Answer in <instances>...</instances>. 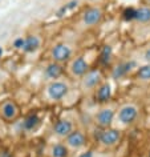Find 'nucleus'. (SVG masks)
<instances>
[{
	"label": "nucleus",
	"instance_id": "f257e3e1",
	"mask_svg": "<svg viewBox=\"0 0 150 157\" xmlns=\"http://www.w3.org/2000/svg\"><path fill=\"white\" fill-rule=\"evenodd\" d=\"M69 93V85L64 81L54 80L47 87V95L51 100L60 101Z\"/></svg>",
	"mask_w": 150,
	"mask_h": 157
},
{
	"label": "nucleus",
	"instance_id": "f03ea898",
	"mask_svg": "<svg viewBox=\"0 0 150 157\" xmlns=\"http://www.w3.org/2000/svg\"><path fill=\"white\" fill-rule=\"evenodd\" d=\"M51 56H52L53 61L62 64V63L69 61V59L72 57V48L65 43H57L51 51Z\"/></svg>",
	"mask_w": 150,
	"mask_h": 157
},
{
	"label": "nucleus",
	"instance_id": "7ed1b4c3",
	"mask_svg": "<svg viewBox=\"0 0 150 157\" xmlns=\"http://www.w3.org/2000/svg\"><path fill=\"white\" fill-rule=\"evenodd\" d=\"M121 140V132L114 128H105L104 131L98 136V141L104 145V147H114L120 143Z\"/></svg>",
	"mask_w": 150,
	"mask_h": 157
},
{
	"label": "nucleus",
	"instance_id": "20e7f679",
	"mask_svg": "<svg viewBox=\"0 0 150 157\" xmlns=\"http://www.w3.org/2000/svg\"><path fill=\"white\" fill-rule=\"evenodd\" d=\"M138 117V108L134 104H126L118 111V120L124 125H132Z\"/></svg>",
	"mask_w": 150,
	"mask_h": 157
},
{
	"label": "nucleus",
	"instance_id": "39448f33",
	"mask_svg": "<svg viewBox=\"0 0 150 157\" xmlns=\"http://www.w3.org/2000/svg\"><path fill=\"white\" fill-rule=\"evenodd\" d=\"M102 75L100 69H92L82 77L81 80V88L84 91H92V89L97 88L101 84Z\"/></svg>",
	"mask_w": 150,
	"mask_h": 157
},
{
	"label": "nucleus",
	"instance_id": "423d86ee",
	"mask_svg": "<svg viewBox=\"0 0 150 157\" xmlns=\"http://www.w3.org/2000/svg\"><path fill=\"white\" fill-rule=\"evenodd\" d=\"M102 19V11L98 7H90L82 15V23L86 27H94L101 21Z\"/></svg>",
	"mask_w": 150,
	"mask_h": 157
},
{
	"label": "nucleus",
	"instance_id": "0eeeda50",
	"mask_svg": "<svg viewBox=\"0 0 150 157\" xmlns=\"http://www.w3.org/2000/svg\"><path fill=\"white\" fill-rule=\"evenodd\" d=\"M70 72L76 77H84L86 73L89 72V63L85 60L82 56H78L73 59L70 63Z\"/></svg>",
	"mask_w": 150,
	"mask_h": 157
},
{
	"label": "nucleus",
	"instance_id": "6e6552de",
	"mask_svg": "<svg viewBox=\"0 0 150 157\" xmlns=\"http://www.w3.org/2000/svg\"><path fill=\"white\" fill-rule=\"evenodd\" d=\"M114 112L113 108H102L98 111V113L96 115V123L98 127L101 128H109L112 125L113 120H114Z\"/></svg>",
	"mask_w": 150,
	"mask_h": 157
},
{
	"label": "nucleus",
	"instance_id": "1a4fd4ad",
	"mask_svg": "<svg viewBox=\"0 0 150 157\" xmlns=\"http://www.w3.org/2000/svg\"><path fill=\"white\" fill-rule=\"evenodd\" d=\"M65 144L68 145V148L77 151V149L82 148L86 144V137L84 135V132L78 131V129H76V131L73 129V132L66 137V143Z\"/></svg>",
	"mask_w": 150,
	"mask_h": 157
},
{
	"label": "nucleus",
	"instance_id": "9d476101",
	"mask_svg": "<svg viewBox=\"0 0 150 157\" xmlns=\"http://www.w3.org/2000/svg\"><path fill=\"white\" fill-rule=\"evenodd\" d=\"M53 132L58 137H68L73 132V124L68 119H60L53 124Z\"/></svg>",
	"mask_w": 150,
	"mask_h": 157
},
{
	"label": "nucleus",
	"instance_id": "9b49d317",
	"mask_svg": "<svg viewBox=\"0 0 150 157\" xmlns=\"http://www.w3.org/2000/svg\"><path fill=\"white\" fill-rule=\"evenodd\" d=\"M112 99V85L109 83H102L97 87L96 93H94V100L98 104H106Z\"/></svg>",
	"mask_w": 150,
	"mask_h": 157
},
{
	"label": "nucleus",
	"instance_id": "f8f14e48",
	"mask_svg": "<svg viewBox=\"0 0 150 157\" xmlns=\"http://www.w3.org/2000/svg\"><path fill=\"white\" fill-rule=\"evenodd\" d=\"M62 73H64V67H62V64L56 63V61L49 63L44 69V76L48 78V80H52V81L57 80L58 77H61Z\"/></svg>",
	"mask_w": 150,
	"mask_h": 157
},
{
	"label": "nucleus",
	"instance_id": "ddd939ff",
	"mask_svg": "<svg viewBox=\"0 0 150 157\" xmlns=\"http://www.w3.org/2000/svg\"><path fill=\"white\" fill-rule=\"evenodd\" d=\"M136 67V61L130 60V61H124L117 64L112 71V77L113 78H122L125 77L128 73L132 72V69Z\"/></svg>",
	"mask_w": 150,
	"mask_h": 157
},
{
	"label": "nucleus",
	"instance_id": "4468645a",
	"mask_svg": "<svg viewBox=\"0 0 150 157\" xmlns=\"http://www.w3.org/2000/svg\"><path fill=\"white\" fill-rule=\"evenodd\" d=\"M41 45V39L37 36V35H29V36L25 37V43H24V51L25 53H33L40 48Z\"/></svg>",
	"mask_w": 150,
	"mask_h": 157
},
{
	"label": "nucleus",
	"instance_id": "2eb2a0df",
	"mask_svg": "<svg viewBox=\"0 0 150 157\" xmlns=\"http://www.w3.org/2000/svg\"><path fill=\"white\" fill-rule=\"evenodd\" d=\"M2 113L3 116L6 117L7 120H13L16 119L17 115H19V108L15 101H6L2 107Z\"/></svg>",
	"mask_w": 150,
	"mask_h": 157
},
{
	"label": "nucleus",
	"instance_id": "dca6fc26",
	"mask_svg": "<svg viewBox=\"0 0 150 157\" xmlns=\"http://www.w3.org/2000/svg\"><path fill=\"white\" fill-rule=\"evenodd\" d=\"M40 124V117L37 113H31L29 116H27L24 121H23V129L24 131H33L37 128V125Z\"/></svg>",
	"mask_w": 150,
	"mask_h": 157
},
{
	"label": "nucleus",
	"instance_id": "f3484780",
	"mask_svg": "<svg viewBox=\"0 0 150 157\" xmlns=\"http://www.w3.org/2000/svg\"><path fill=\"white\" fill-rule=\"evenodd\" d=\"M136 21L141 23V24L150 23V6H142L140 8H137Z\"/></svg>",
	"mask_w": 150,
	"mask_h": 157
},
{
	"label": "nucleus",
	"instance_id": "a211bd4d",
	"mask_svg": "<svg viewBox=\"0 0 150 157\" xmlns=\"http://www.w3.org/2000/svg\"><path fill=\"white\" fill-rule=\"evenodd\" d=\"M51 155H52V157H68L69 156L68 145L62 143L54 144L52 147V151H51Z\"/></svg>",
	"mask_w": 150,
	"mask_h": 157
},
{
	"label": "nucleus",
	"instance_id": "6ab92c4d",
	"mask_svg": "<svg viewBox=\"0 0 150 157\" xmlns=\"http://www.w3.org/2000/svg\"><path fill=\"white\" fill-rule=\"evenodd\" d=\"M112 55H113V48L110 45H104L100 52V63L104 65H108L110 60H112Z\"/></svg>",
	"mask_w": 150,
	"mask_h": 157
},
{
	"label": "nucleus",
	"instance_id": "aec40b11",
	"mask_svg": "<svg viewBox=\"0 0 150 157\" xmlns=\"http://www.w3.org/2000/svg\"><path fill=\"white\" fill-rule=\"evenodd\" d=\"M137 77H138V80H140V81L149 83V81H150V64H144V65L138 67Z\"/></svg>",
	"mask_w": 150,
	"mask_h": 157
},
{
	"label": "nucleus",
	"instance_id": "412c9836",
	"mask_svg": "<svg viewBox=\"0 0 150 157\" xmlns=\"http://www.w3.org/2000/svg\"><path fill=\"white\" fill-rule=\"evenodd\" d=\"M78 6V2L77 0H72V2H69V3H66L65 6H62L60 10L57 11V16L58 17H61V16H64V15L66 12H69V11H73L76 7Z\"/></svg>",
	"mask_w": 150,
	"mask_h": 157
},
{
	"label": "nucleus",
	"instance_id": "4be33fe9",
	"mask_svg": "<svg viewBox=\"0 0 150 157\" xmlns=\"http://www.w3.org/2000/svg\"><path fill=\"white\" fill-rule=\"evenodd\" d=\"M136 15H137V10L133 8V7H128L122 12V17H124L125 21H133L136 20Z\"/></svg>",
	"mask_w": 150,
	"mask_h": 157
},
{
	"label": "nucleus",
	"instance_id": "5701e85b",
	"mask_svg": "<svg viewBox=\"0 0 150 157\" xmlns=\"http://www.w3.org/2000/svg\"><path fill=\"white\" fill-rule=\"evenodd\" d=\"M24 43H25V37H17L13 41V47L16 49H23L24 48Z\"/></svg>",
	"mask_w": 150,
	"mask_h": 157
},
{
	"label": "nucleus",
	"instance_id": "b1692460",
	"mask_svg": "<svg viewBox=\"0 0 150 157\" xmlns=\"http://www.w3.org/2000/svg\"><path fill=\"white\" fill-rule=\"evenodd\" d=\"M144 61L145 64H150V47H148L144 52Z\"/></svg>",
	"mask_w": 150,
	"mask_h": 157
},
{
	"label": "nucleus",
	"instance_id": "393cba45",
	"mask_svg": "<svg viewBox=\"0 0 150 157\" xmlns=\"http://www.w3.org/2000/svg\"><path fill=\"white\" fill-rule=\"evenodd\" d=\"M78 157H93V152L92 151H86V152H84V153H81Z\"/></svg>",
	"mask_w": 150,
	"mask_h": 157
},
{
	"label": "nucleus",
	"instance_id": "a878e982",
	"mask_svg": "<svg viewBox=\"0 0 150 157\" xmlns=\"http://www.w3.org/2000/svg\"><path fill=\"white\" fill-rule=\"evenodd\" d=\"M2 55H3V48L0 47V57H2Z\"/></svg>",
	"mask_w": 150,
	"mask_h": 157
},
{
	"label": "nucleus",
	"instance_id": "bb28decb",
	"mask_svg": "<svg viewBox=\"0 0 150 157\" xmlns=\"http://www.w3.org/2000/svg\"><path fill=\"white\" fill-rule=\"evenodd\" d=\"M146 3H148V6H150V0H146Z\"/></svg>",
	"mask_w": 150,
	"mask_h": 157
},
{
	"label": "nucleus",
	"instance_id": "cd10ccee",
	"mask_svg": "<svg viewBox=\"0 0 150 157\" xmlns=\"http://www.w3.org/2000/svg\"><path fill=\"white\" fill-rule=\"evenodd\" d=\"M148 157H150V151H149V153H148Z\"/></svg>",
	"mask_w": 150,
	"mask_h": 157
}]
</instances>
